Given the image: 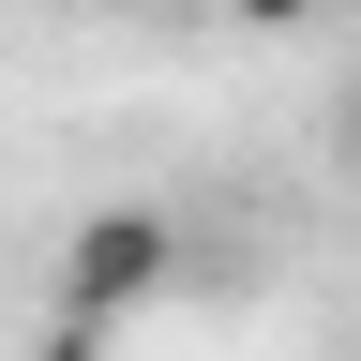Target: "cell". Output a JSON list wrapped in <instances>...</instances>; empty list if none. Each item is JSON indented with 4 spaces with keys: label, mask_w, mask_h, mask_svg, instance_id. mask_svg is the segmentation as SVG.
Wrapping results in <instances>:
<instances>
[{
    "label": "cell",
    "mask_w": 361,
    "mask_h": 361,
    "mask_svg": "<svg viewBox=\"0 0 361 361\" xmlns=\"http://www.w3.org/2000/svg\"><path fill=\"white\" fill-rule=\"evenodd\" d=\"M180 286V211H90V226H61V316L45 331H121L135 301H166Z\"/></svg>",
    "instance_id": "cell-1"
},
{
    "label": "cell",
    "mask_w": 361,
    "mask_h": 361,
    "mask_svg": "<svg viewBox=\"0 0 361 361\" xmlns=\"http://www.w3.org/2000/svg\"><path fill=\"white\" fill-rule=\"evenodd\" d=\"M30 361H121V346H106V331H45Z\"/></svg>",
    "instance_id": "cell-3"
},
{
    "label": "cell",
    "mask_w": 361,
    "mask_h": 361,
    "mask_svg": "<svg viewBox=\"0 0 361 361\" xmlns=\"http://www.w3.org/2000/svg\"><path fill=\"white\" fill-rule=\"evenodd\" d=\"M316 0H226V30H301Z\"/></svg>",
    "instance_id": "cell-2"
},
{
    "label": "cell",
    "mask_w": 361,
    "mask_h": 361,
    "mask_svg": "<svg viewBox=\"0 0 361 361\" xmlns=\"http://www.w3.org/2000/svg\"><path fill=\"white\" fill-rule=\"evenodd\" d=\"M346 166H361V90H346Z\"/></svg>",
    "instance_id": "cell-4"
}]
</instances>
